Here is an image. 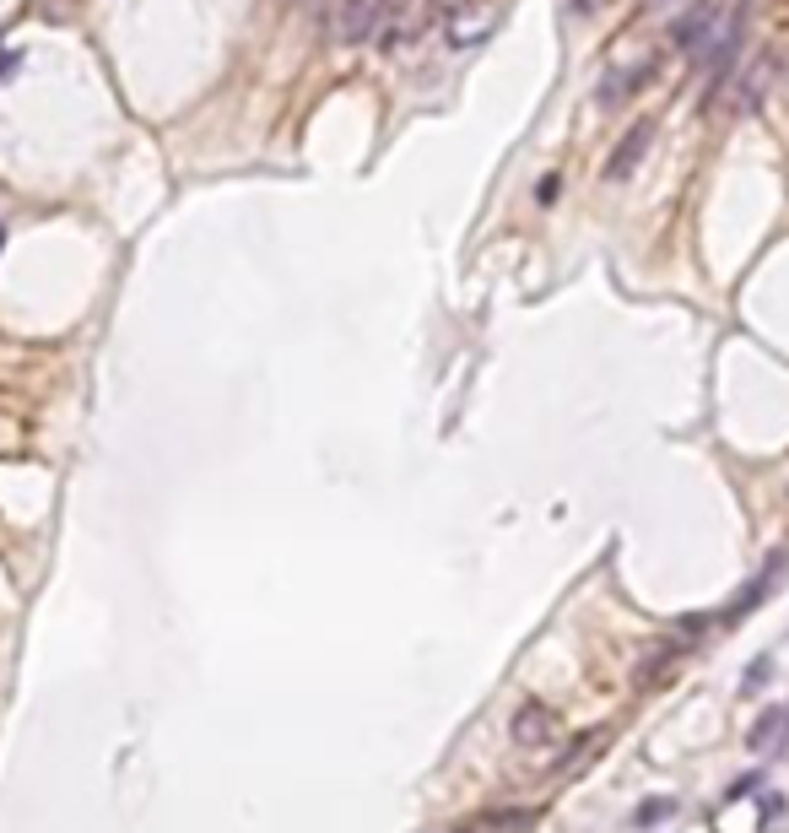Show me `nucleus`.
Listing matches in <instances>:
<instances>
[{
  "label": "nucleus",
  "instance_id": "obj_1",
  "mask_svg": "<svg viewBox=\"0 0 789 833\" xmlns=\"http://www.w3.org/2000/svg\"><path fill=\"white\" fill-rule=\"evenodd\" d=\"M400 6H406V0H336V11H330V38H336L341 49L373 44V38H384V28L395 22Z\"/></svg>",
  "mask_w": 789,
  "mask_h": 833
},
{
  "label": "nucleus",
  "instance_id": "obj_2",
  "mask_svg": "<svg viewBox=\"0 0 789 833\" xmlns=\"http://www.w3.org/2000/svg\"><path fill=\"white\" fill-rule=\"evenodd\" d=\"M773 71H779V55H773V49H762V55L746 65V71L735 76V82L725 76V82H730L725 109H730V114H757V109H762V92L773 87ZM725 82H719V92H725ZM719 92H714V98H719ZM708 109H714V103H708Z\"/></svg>",
  "mask_w": 789,
  "mask_h": 833
},
{
  "label": "nucleus",
  "instance_id": "obj_3",
  "mask_svg": "<svg viewBox=\"0 0 789 833\" xmlns=\"http://www.w3.org/2000/svg\"><path fill=\"white\" fill-rule=\"evenodd\" d=\"M725 22H730V11L719 6V0H698V6H687V11L676 17L671 44H676V49H692V55H698V49H708L719 33H725Z\"/></svg>",
  "mask_w": 789,
  "mask_h": 833
},
{
  "label": "nucleus",
  "instance_id": "obj_4",
  "mask_svg": "<svg viewBox=\"0 0 789 833\" xmlns=\"http://www.w3.org/2000/svg\"><path fill=\"white\" fill-rule=\"evenodd\" d=\"M508 736H514V747H525V752H546V747H552V736H557V709L541 704V698H525V704L514 709Z\"/></svg>",
  "mask_w": 789,
  "mask_h": 833
},
{
  "label": "nucleus",
  "instance_id": "obj_5",
  "mask_svg": "<svg viewBox=\"0 0 789 833\" xmlns=\"http://www.w3.org/2000/svg\"><path fill=\"white\" fill-rule=\"evenodd\" d=\"M649 147H654V119H638V125L627 130L617 147H611V157H606V179H633Z\"/></svg>",
  "mask_w": 789,
  "mask_h": 833
},
{
  "label": "nucleus",
  "instance_id": "obj_6",
  "mask_svg": "<svg viewBox=\"0 0 789 833\" xmlns=\"http://www.w3.org/2000/svg\"><path fill=\"white\" fill-rule=\"evenodd\" d=\"M649 76H654V60H644V65H622V71H611L606 82H600L595 103H600V109H622V103H633L638 92L649 87Z\"/></svg>",
  "mask_w": 789,
  "mask_h": 833
},
{
  "label": "nucleus",
  "instance_id": "obj_7",
  "mask_svg": "<svg viewBox=\"0 0 789 833\" xmlns=\"http://www.w3.org/2000/svg\"><path fill=\"white\" fill-rule=\"evenodd\" d=\"M784 568H789V552H773V558L757 568V579H752V585H746V595H735V601L725 606V617H746V612H752V606H762V601H768V595H773V579H779Z\"/></svg>",
  "mask_w": 789,
  "mask_h": 833
},
{
  "label": "nucleus",
  "instance_id": "obj_8",
  "mask_svg": "<svg viewBox=\"0 0 789 833\" xmlns=\"http://www.w3.org/2000/svg\"><path fill=\"white\" fill-rule=\"evenodd\" d=\"M789 742V709H768L762 720L746 731V747L757 752V758H768V752H779Z\"/></svg>",
  "mask_w": 789,
  "mask_h": 833
},
{
  "label": "nucleus",
  "instance_id": "obj_9",
  "mask_svg": "<svg viewBox=\"0 0 789 833\" xmlns=\"http://www.w3.org/2000/svg\"><path fill=\"white\" fill-rule=\"evenodd\" d=\"M487 22H498V11L492 17H476V11H460V17H449V44L454 49H465V44H476V38H487Z\"/></svg>",
  "mask_w": 789,
  "mask_h": 833
},
{
  "label": "nucleus",
  "instance_id": "obj_10",
  "mask_svg": "<svg viewBox=\"0 0 789 833\" xmlns=\"http://www.w3.org/2000/svg\"><path fill=\"white\" fill-rule=\"evenodd\" d=\"M768 671H773V655H757L752 666H746V677H741V698H757L762 687H768Z\"/></svg>",
  "mask_w": 789,
  "mask_h": 833
},
{
  "label": "nucleus",
  "instance_id": "obj_11",
  "mask_svg": "<svg viewBox=\"0 0 789 833\" xmlns=\"http://www.w3.org/2000/svg\"><path fill=\"white\" fill-rule=\"evenodd\" d=\"M665 817H676V801L671 796H660V801H644V812L633 817L638 828H649V823H665Z\"/></svg>",
  "mask_w": 789,
  "mask_h": 833
},
{
  "label": "nucleus",
  "instance_id": "obj_12",
  "mask_svg": "<svg viewBox=\"0 0 789 833\" xmlns=\"http://www.w3.org/2000/svg\"><path fill=\"white\" fill-rule=\"evenodd\" d=\"M584 747H590V736H573V742H568L563 752H557V763H552V774H563V769H568V763H573V758H579V752H584Z\"/></svg>",
  "mask_w": 789,
  "mask_h": 833
},
{
  "label": "nucleus",
  "instance_id": "obj_13",
  "mask_svg": "<svg viewBox=\"0 0 789 833\" xmlns=\"http://www.w3.org/2000/svg\"><path fill=\"white\" fill-rule=\"evenodd\" d=\"M22 65V49H6V55H0V76H11Z\"/></svg>",
  "mask_w": 789,
  "mask_h": 833
},
{
  "label": "nucleus",
  "instance_id": "obj_14",
  "mask_svg": "<svg viewBox=\"0 0 789 833\" xmlns=\"http://www.w3.org/2000/svg\"><path fill=\"white\" fill-rule=\"evenodd\" d=\"M644 6H649V11H660V6H671V0H644Z\"/></svg>",
  "mask_w": 789,
  "mask_h": 833
},
{
  "label": "nucleus",
  "instance_id": "obj_15",
  "mask_svg": "<svg viewBox=\"0 0 789 833\" xmlns=\"http://www.w3.org/2000/svg\"><path fill=\"white\" fill-rule=\"evenodd\" d=\"M0 249H6V222H0Z\"/></svg>",
  "mask_w": 789,
  "mask_h": 833
}]
</instances>
